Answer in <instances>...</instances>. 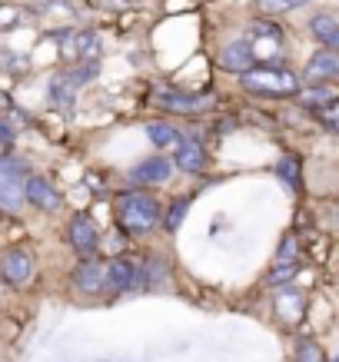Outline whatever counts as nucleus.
I'll return each instance as SVG.
<instances>
[{
    "label": "nucleus",
    "instance_id": "f03ea898",
    "mask_svg": "<svg viewBox=\"0 0 339 362\" xmlns=\"http://www.w3.org/2000/svg\"><path fill=\"white\" fill-rule=\"evenodd\" d=\"M240 83L250 93L256 97H293L299 90V77L283 70V66H273V64H260V66H250L246 74L240 77Z\"/></svg>",
    "mask_w": 339,
    "mask_h": 362
},
{
    "label": "nucleus",
    "instance_id": "f8f14e48",
    "mask_svg": "<svg viewBox=\"0 0 339 362\" xmlns=\"http://www.w3.org/2000/svg\"><path fill=\"white\" fill-rule=\"evenodd\" d=\"M336 74H339V57H336V50H319V54H313V60L306 64V80H313V83L336 77Z\"/></svg>",
    "mask_w": 339,
    "mask_h": 362
},
{
    "label": "nucleus",
    "instance_id": "4468645a",
    "mask_svg": "<svg viewBox=\"0 0 339 362\" xmlns=\"http://www.w3.org/2000/svg\"><path fill=\"white\" fill-rule=\"evenodd\" d=\"M309 30H313V37H316L326 50H336L339 47V23L333 13H316V17L309 21Z\"/></svg>",
    "mask_w": 339,
    "mask_h": 362
},
{
    "label": "nucleus",
    "instance_id": "20e7f679",
    "mask_svg": "<svg viewBox=\"0 0 339 362\" xmlns=\"http://www.w3.org/2000/svg\"><path fill=\"white\" fill-rule=\"evenodd\" d=\"M154 103L160 110H170V113H200V110H209L213 97L207 93H180V90H170V87H156L154 90Z\"/></svg>",
    "mask_w": 339,
    "mask_h": 362
},
{
    "label": "nucleus",
    "instance_id": "2eb2a0df",
    "mask_svg": "<svg viewBox=\"0 0 339 362\" xmlns=\"http://www.w3.org/2000/svg\"><path fill=\"white\" fill-rule=\"evenodd\" d=\"M170 160L163 156H150V160H143L137 170H133V183H163L166 176H170Z\"/></svg>",
    "mask_w": 339,
    "mask_h": 362
},
{
    "label": "nucleus",
    "instance_id": "39448f33",
    "mask_svg": "<svg viewBox=\"0 0 339 362\" xmlns=\"http://www.w3.org/2000/svg\"><path fill=\"white\" fill-rule=\"evenodd\" d=\"M276 316H280V322L283 326H299L303 322V316H306V296H303V289H296V286H280L276 289Z\"/></svg>",
    "mask_w": 339,
    "mask_h": 362
},
{
    "label": "nucleus",
    "instance_id": "423d86ee",
    "mask_svg": "<svg viewBox=\"0 0 339 362\" xmlns=\"http://www.w3.org/2000/svg\"><path fill=\"white\" fill-rule=\"evenodd\" d=\"M30 276H33V259H30V252L27 250L13 246V250H7L4 256H0V279H4V283L23 286Z\"/></svg>",
    "mask_w": 339,
    "mask_h": 362
},
{
    "label": "nucleus",
    "instance_id": "4be33fe9",
    "mask_svg": "<svg viewBox=\"0 0 339 362\" xmlns=\"http://www.w3.org/2000/svg\"><path fill=\"white\" fill-rule=\"evenodd\" d=\"M303 4H309V0H256V7L266 13H289L296 7H303Z\"/></svg>",
    "mask_w": 339,
    "mask_h": 362
},
{
    "label": "nucleus",
    "instance_id": "6e6552de",
    "mask_svg": "<svg viewBox=\"0 0 339 362\" xmlns=\"http://www.w3.org/2000/svg\"><path fill=\"white\" fill-rule=\"evenodd\" d=\"M67 240H70V246L80 252V256H90V252L97 250V243H100V233H97V226L90 223V216L87 213H77L74 220H70V226H67Z\"/></svg>",
    "mask_w": 339,
    "mask_h": 362
},
{
    "label": "nucleus",
    "instance_id": "f3484780",
    "mask_svg": "<svg viewBox=\"0 0 339 362\" xmlns=\"http://www.w3.org/2000/svg\"><path fill=\"white\" fill-rule=\"evenodd\" d=\"M74 57H93L100 50V33L93 30H80L77 37H74Z\"/></svg>",
    "mask_w": 339,
    "mask_h": 362
},
{
    "label": "nucleus",
    "instance_id": "412c9836",
    "mask_svg": "<svg viewBox=\"0 0 339 362\" xmlns=\"http://www.w3.org/2000/svg\"><path fill=\"white\" fill-rule=\"evenodd\" d=\"M146 136H150L156 146H170V143H176V130L170 127V123H150V127H146Z\"/></svg>",
    "mask_w": 339,
    "mask_h": 362
},
{
    "label": "nucleus",
    "instance_id": "9d476101",
    "mask_svg": "<svg viewBox=\"0 0 339 362\" xmlns=\"http://www.w3.org/2000/svg\"><path fill=\"white\" fill-rule=\"evenodd\" d=\"M219 66H223V70H233V74H246L250 66H256V54L250 50L246 40H236V44L223 47V54H219Z\"/></svg>",
    "mask_w": 339,
    "mask_h": 362
},
{
    "label": "nucleus",
    "instance_id": "9b49d317",
    "mask_svg": "<svg viewBox=\"0 0 339 362\" xmlns=\"http://www.w3.org/2000/svg\"><path fill=\"white\" fill-rule=\"evenodd\" d=\"M173 163L180 166L183 173H200V170L207 166V150H203V143H197V140H180V143H176Z\"/></svg>",
    "mask_w": 339,
    "mask_h": 362
},
{
    "label": "nucleus",
    "instance_id": "dca6fc26",
    "mask_svg": "<svg viewBox=\"0 0 339 362\" xmlns=\"http://www.w3.org/2000/svg\"><path fill=\"white\" fill-rule=\"evenodd\" d=\"M296 103L299 107H306V110H319V107H326V103H333L336 100V90L333 87H306V90H296L293 93Z\"/></svg>",
    "mask_w": 339,
    "mask_h": 362
},
{
    "label": "nucleus",
    "instance_id": "7ed1b4c3",
    "mask_svg": "<svg viewBox=\"0 0 339 362\" xmlns=\"http://www.w3.org/2000/svg\"><path fill=\"white\" fill-rule=\"evenodd\" d=\"M23 183H27V170H23V163L21 160L4 156V160H0V209H4V213H21Z\"/></svg>",
    "mask_w": 339,
    "mask_h": 362
},
{
    "label": "nucleus",
    "instance_id": "a211bd4d",
    "mask_svg": "<svg viewBox=\"0 0 339 362\" xmlns=\"http://www.w3.org/2000/svg\"><path fill=\"white\" fill-rule=\"evenodd\" d=\"M97 70H100V66L93 64V60H87V64L74 66L70 74H64V80H67V83H70V87H74V90H77V87H84V83H90V80L97 77Z\"/></svg>",
    "mask_w": 339,
    "mask_h": 362
},
{
    "label": "nucleus",
    "instance_id": "393cba45",
    "mask_svg": "<svg viewBox=\"0 0 339 362\" xmlns=\"http://www.w3.org/2000/svg\"><path fill=\"white\" fill-rule=\"evenodd\" d=\"M336 113H339L336 100H333V103H326V107H319V120H323V127H326L329 133H336Z\"/></svg>",
    "mask_w": 339,
    "mask_h": 362
},
{
    "label": "nucleus",
    "instance_id": "aec40b11",
    "mask_svg": "<svg viewBox=\"0 0 339 362\" xmlns=\"http://www.w3.org/2000/svg\"><path fill=\"white\" fill-rule=\"evenodd\" d=\"M296 362H326V352L313 339H299L296 342Z\"/></svg>",
    "mask_w": 339,
    "mask_h": 362
},
{
    "label": "nucleus",
    "instance_id": "5701e85b",
    "mask_svg": "<svg viewBox=\"0 0 339 362\" xmlns=\"http://www.w3.org/2000/svg\"><path fill=\"white\" fill-rule=\"evenodd\" d=\"M186 209H190V199H173V206L166 213V230L170 233L180 230V223L186 220Z\"/></svg>",
    "mask_w": 339,
    "mask_h": 362
},
{
    "label": "nucleus",
    "instance_id": "b1692460",
    "mask_svg": "<svg viewBox=\"0 0 339 362\" xmlns=\"http://www.w3.org/2000/svg\"><path fill=\"white\" fill-rule=\"evenodd\" d=\"M280 176H283V180H289V187H293V189H299V166H296L293 156H286L283 163H280Z\"/></svg>",
    "mask_w": 339,
    "mask_h": 362
},
{
    "label": "nucleus",
    "instance_id": "6ab92c4d",
    "mask_svg": "<svg viewBox=\"0 0 339 362\" xmlns=\"http://www.w3.org/2000/svg\"><path fill=\"white\" fill-rule=\"evenodd\" d=\"M74 93H77V90L70 87L64 77H57L54 83H50V100H54L57 107H64V110H70V107H74Z\"/></svg>",
    "mask_w": 339,
    "mask_h": 362
},
{
    "label": "nucleus",
    "instance_id": "1a4fd4ad",
    "mask_svg": "<svg viewBox=\"0 0 339 362\" xmlns=\"http://www.w3.org/2000/svg\"><path fill=\"white\" fill-rule=\"evenodd\" d=\"M133 286H137V263H130V259H110L103 266V289L127 293Z\"/></svg>",
    "mask_w": 339,
    "mask_h": 362
},
{
    "label": "nucleus",
    "instance_id": "f257e3e1",
    "mask_svg": "<svg viewBox=\"0 0 339 362\" xmlns=\"http://www.w3.org/2000/svg\"><path fill=\"white\" fill-rule=\"evenodd\" d=\"M117 223H120L127 233H150L156 223L163 220V209L156 203L154 193H143V189H130V193H120L117 197Z\"/></svg>",
    "mask_w": 339,
    "mask_h": 362
},
{
    "label": "nucleus",
    "instance_id": "0eeeda50",
    "mask_svg": "<svg viewBox=\"0 0 339 362\" xmlns=\"http://www.w3.org/2000/svg\"><path fill=\"white\" fill-rule=\"evenodd\" d=\"M23 199L33 203L37 209H47V213H54L60 209V193H57L54 183H47L44 176H27V183H23Z\"/></svg>",
    "mask_w": 339,
    "mask_h": 362
},
{
    "label": "nucleus",
    "instance_id": "ddd939ff",
    "mask_svg": "<svg viewBox=\"0 0 339 362\" xmlns=\"http://www.w3.org/2000/svg\"><path fill=\"white\" fill-rule=\"evenodd\" d=\"M74 286H77L80 293H100L103 289V266L93 263V259H87V263H80L77 269H74Z\"/></svg>",
    "mask_w": 339,
    "mask_h": 362
}]
</instances>
